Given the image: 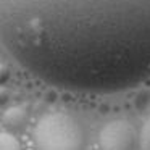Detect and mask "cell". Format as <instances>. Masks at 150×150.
Segmentation results:
<instances>
[{"mask_svg":"<svg viewBox=\"0 0 150 150\" xmlns=\"http://www.w3.org/2000/svg\"><path fill=\"white\" fill-rule=\"evenodd\" d=\"M0 42L53 87L127 91L150 78V0H0Z\"/></svg>","mask_w":150,"mask_h":150,"instance_id":"cell-1","label":"cell"},{"mask_svg":"<svg viewBox=\"0 0 150 150\" xmlns=\"http://www.w3.org/2000/svg\"><path fill=\"white\" fill-rule=\"evenodd\" d=\"M81 124L65 111H52L37 121L34 127L36 150H84Z\"/></svg>","mask_w":150,"mask_h":150,"instance_id":"cell-2","label":"cell"},{"mask_svg":"<svg viewBox=\"0 0 150 150\" xmlns=\"http://www.w3.org/2000/svg\"><path fill=\"white\" fill-rule=\"evenodd\" d=\"M98 144L102 150H132L136 145V131L124 120L110 121L100 129Z\"/></svg>","mask_w":150,"mask_h":150,"instance_id":"cell-3","label":"cell"},{"mask_svg":"<svg viewBox=\"0 0 150 150\" xmlns=\"http://www.w3.org/2000/svg\"><path fill=\"white\" fill-rule=\"evenodd\" d=\"M26 110L23 107H10L7 111L4 113V123L10 127H18L26 121Z\"/></svg>","mask_w":150,"mask_h":150,"instance_id":"cell-4","label":"cell"},{"mask_svg":"<svg viewBox=\"0 0 150 150\" xmlns=\"http://www.w3.org/2000/svg\"><path fill=\"white\" fill-rule=\"evenodd\" d=\"M0 150H21V145L13 134L0 131Z\"/></svg>","mask_w":150,"mask_h":150,"instance_id":"cell-5","label":"cell"},{"mask_svg":"<svg viewBox=\"0 0 150 150\" xmlns=\"http://www.w3.org/2000/svg\"><path fill=\"white\" fill-rule=\"evenodd\" d=\"M140 150H150V116L140 131Z\"/></svg>","mask_w":150,"mask_h":150,"instance_id":"cell-6","label":"cell"},{"mask_svg":"<svg viewBox=\"0 0 150 150\" xmlns=\"http://www.w3.org/2000/svg\"><path fill=\"white\" fill-rule=\"evenodd\" d=\"M8 78H10V71H8V68L0 63V86H4L5 82L8 81Z\"/></svg>","mask_w":150,"mask_h":150,"instance_id":"cell-7","label":"cell"},{"mask_svg":"<svg viewBox=\"0 0 150 150\" xmlns=\"http://www.w3.org/2000/svg\"><path fill=\"white\" fill-rule=\"evenodd\" d=\"M8 91L4 87V86H0V105H4V103H7V100H8Z\"/></svg>","mask_w":150,"mask_h":150,"instance_id":"cell-8","label":"cell"}]
</instances>
